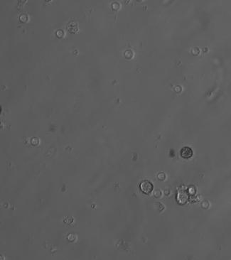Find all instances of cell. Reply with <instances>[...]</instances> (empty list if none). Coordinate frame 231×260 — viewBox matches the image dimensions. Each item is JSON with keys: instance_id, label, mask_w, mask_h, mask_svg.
<instances>
[{"instance_id": "2", "label": "cell", "mask_w": 231, "mask_h": 260, "mask_svg": "<svg viewBox=\"0 0 231 260\" xmlns=\"http://www.w3.org/2000/svg\"><path fill=\"white\" fill-rule=\"evenodd\" d=\"M180 156L183 159H190L193 156V150L188 146H184L181 149Z\"/></svg>"}, {"instance_id": "1", "label": "cell", "mask_w": 231, "mask_h": 260, "mask_svg": "<svg viewBox=\"0 0 231 260\" xmlns=\"http://www.w3.org/2000/svg\"><path fill=\"white\" fill-rule=\"evenodd\" d=\"M140 188L143 193H146V194H149L153 190V185L149 181H144L140 184Z\"/></svg>"}]
</instances>
